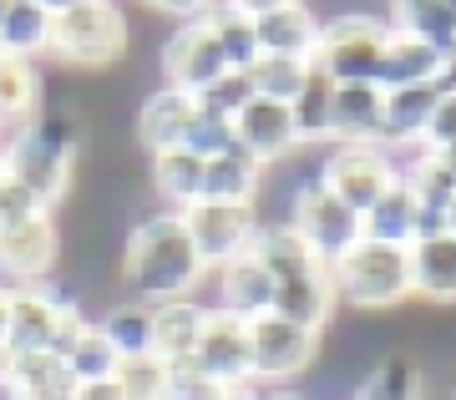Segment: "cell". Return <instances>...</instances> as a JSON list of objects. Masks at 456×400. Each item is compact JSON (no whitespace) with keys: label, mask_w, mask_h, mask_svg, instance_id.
Segmentation results:
<instances>
[{"label":"cell","mask_w":456,"mask_h":400,"mask_svg":"<svg viewBox=\"0 0 456 400\" xmlns=\"http://www.w3.org/2000/svg\"><path fill=\"white\" fill-rule=\"evenodd\" d=\"M117 279L127 284L132 299L142 305H167V299H193L198 284L208 279L203 258H198L183 213L152 208L127 224L122 258H117Z\"/></svg>","instance_id":"obj_1"},{"label":"cell","mask_w":456,"mask_h":400,"mask_svg":"<svg viewBox=\"0 0 456 400\" xmlns=\"http://www.w3.org/2000/svg\"><path fill=\"white\" fill-rule=\"evenodd\" d=\"M82 112L36 117L31 127L0 137V173L16 177L41 208H61L77 188V158H82Z\"/></svg>","instance_id":"obj_2"},{"label":"cell","mask_w":456,"mask_h":400,"mask_svg":"<svg viewBox=\"0 0 456 400\" xmlns=\"http://www.w3.org/2000/svg\"><path fill=\"white\" fill-rule=\"evenodd\" d=\"M335 305L355 314H395L411 299V249L360 239L340 264H330Z\"/></svg>","instance_id":"obj_3"},{"label":"cell","mask_w":456,"mask_h":400,"mask_svg":"<svg viewBox=\"0 0 456 400\" xmlns=\"http://www.w3.org/2000/svg\"><path fill=\"white\" fill-rule=\"evenodd\" d=\"M127 56V16L117 0H82L51 20V61L77 71V77H97L112 71Z\"/></svg>","instance_id":"obj_4"},{"label":"cell","mask_w":456,"mask_h":400,"mask_svg":"<svg viewBox=\"0 0 456 400\" xmlns=\"http://www.w3.org/2000/svg\"><path fill=\"white\" fill-rule=\"evenodd\" d=\"M386 41H391L386 16H370V11H340V16L320 20L314 71H320L325 81H335V86L375 81L380 56H386Z\"/></svg>","instance_id":"obj_5"},{"label":"cell","mask_w":456,"mask_h":400,"mask_svg":"<svg viewBox=\"0 0 456 400\" xmlns=\"http://www.w3.org/2000/svg\"><path fill=\"white\" fill-rule=\"evenodd\" d=\"M314 177H320V188H330L350 213L365 218V213L395 188L401 162H395L391 147H380V143H345V147L335 143L325 158H320Z\"/></svg>","instance_id":"obj_6"},{"label":"cell","mask_w":456,"mask_h":400,"mask_svg":"<svg viewBox=\"0 0 456 400\" xmlns=\"http://www.w3.org/2000/svg\"><path fill=\"white\" fill-rule=\"evenodd\" d=\"M284 224L310 243V254L320 258L325 269L330 264H340V258L365 239L360 213H350L330 188H320V177H305V183L289 192V218H284Z\"/></svg>","instance_id":"obj_7"},{"label":"cell","mask_w":456,"mask_h":400,"mask_svg":"<svg viewBox=\"0 0 456 400\" xmlns=\"http://www.w3.org/2000/svg\"><path fill=\"white\" fill-rule=\"evenodd\" d=\"M248 355H254V385H289L320 365L325 335L269 309L259 320H248Z\"/></svg>","instance_id":"obj_8"},{"label":"cell","mask_w":456,"mask_h":400,"mask_svg":"<svg viewBox=\"0 0 456 400\" xmlns=\"http://www.w3.org/2000/svg\"><path fill=\"white\" fill-rule=\"evenodd\" d=\"M183 224H188V239H193L198 258H203V269L218 273L224 264L248 254V243L259 233V203H193V208H183Z\"/></svg>","instance_id":"obj_9"},{"label":"cell","mask_w":456,"mask_h":400,"mask_svg":"<svg viewBox=\"0 0 456 400\" xmlns=\"http://www.w3.org/2000/svg\"><path fill=\"white\" fill-rule=\"evenodd\" d=\"M56 264H61L56 213H31L20 224H0V279H5V289L51 284Z\"/></svg>","instance_id":"obj_10"},{"label":"cell","mask_w":456,"mask_h":400,"mask_svg":"<svg viewBox=\"0 0 456 400\" xmlns=\"http://www.w3.org/2000/svg\"><path fill=\"white\" fill-rule=\"evenodd\" d=\"M66 305H71V294H61V289H51V284L5 289V355L51 350ZM5 355H0V360H5Z\"/></svg>","instance_id":"obj_11"},{"label":"cell","mask_w":456,"mask_h":400,"mask_svg":"<svg viewBox=\"0 0 456 400\" xmlns=\"http://www.w3.org/2000/svg\"><path fill=\"white\" fill-rule=\"evenodd\" d=\"M188 365L198 375L218 380L224 390H239V385H254V355H248V320H233L224 309L208 305V324L198 335V350Z\"/></svg>","instance_id":"obj_12"},{"label":"cell","mask_w":456,"mask_h":400,"mask_svg":"<svg viewBox=\"0 0 456 400\" xmlns=\"http://www.w3.org/2000/svg\"><path fill=\"white\" fill-rule=\"evenodd\" d=\"M158 66H163L167 86L188 92L193 102L228 71V66H224V51H218V41H213V31H208V20H183L178 31L163 41V56H158Z\"/></svg>","instance_id":"obj_13"},{"label":"cell","mask_w":456,"mask_h":400,"mask_svg":"<svg viewBox=\"0 0 456 400\" xmlns=\"http://www.w3.org/2000/svg\"><path fill=\"white\" fill-rule=\"evenodd\" d=\"M233 143L244 147L248 158H259L269 173L284 167L294 152H305L299 132H294V112L284 102H269V96H254L244 112L233 117Z\"/></svg>","instance_id":"obj_14"},{"label":"cell","mask_w":456,"mask_h":400,"mask_svg":"<svg viewBox=\"0 0 456 400\" xmlns=\"http://www.w3.org/2000/svg\"><path fill=\"white\" fill-rule=\"evenodd\" d=\"M198 117V102L178 86H152V92L137 102V147H142L147 158H158V152H173V147L188 143V127H193Z\"/></svg>","instance_id":"obj_15"},{"label":"cell","mask_w":456,"mask_h":400,"mask_svg":"<svg viewBox=\"0 0 456 400\" xmlns=\"http://www.w3.org/2000/svg\"><path fill=\"white\" fill-rule=\"evenodd\" d=\"M248 254L264 264V273L274 279V289L284 284H299V279H314V273H325V264L310 254V243L299 239L284 218H264L254 243H248Z\"/></svg>","instance_id":"obj_16"},{"label":"cell","mask_w":456,"mask_h":400,"mask_svg":"<svg viewBox=\"0 0 456 400\" xmlns=\"http://www.w3.org/2000/svg\"><path fill=\"white\" fill-rule=\"evenodd\" d=\"M330 143H380L386 147V92L375 81L335 86L330 102Z\"/></svg>","instance_id":"obj_17"},{"label":"cell","mask_w":456,"mask_h":400,"mask_svg":"<svg viewBox=\"0 0 456 400\" xmlns=\"http://www.w3.org/2000/svg\"><path fill=\"white\" fill-rule=\"evenodd\" d=\"M213 279V309H224V314H233V320H259V314H269L274 309V279L264 273V264L254 254L233 258V264H224L218 273H208Z\"/></svg>","instance_id":"obj_18"},{"label":"cell","mask_w":456,"mask_h":400,"mask_svg":"<svg viewBox=\"0 0 456 400\" xmlns=\"http://www.w3.org/2000/svg\"><path fill=\"white\" fill-rule=\"evenodd\" d=\"M208 324V305L203 299H167V305H152V355L167 360V365H188L198 350V335Z\"/></svg>","instance_id":"obj_19"},{"label":"cell","mask_w":456,"mask_h":400,"mask_svg":"<svg viewBox=\"0 0 456 400\" xmlns=\"http://www.w3.org/2000/svg\"><path fill=\"white\" fill-rule=\"evenodd\" d=\"M411 299H426L436 309L456 305V239H416L411 243Z\"/></svg>","instance_id":"obj_20"},{"label":"cell","mask_w":456,"mask_h":400,"mask_svg":"<svg viewBox=\"0 0 456 400\" xmlns=\"http://www.w3.org/2000/svg\"><path fill=\"white\" fill-rule=\"evenodd\" d=\"M254 41L259 56H294V61H314V41H320V16H314L305 0H294L284 11L254 20Z\"/></svg>","instance_id":"obj_21"},{"label":"cell","mask_w":456,"mask_h":400,"mask_svg":"<svg viewBox=\"0 0 456 400\" xmlns=\"http://www.w3.org/2000/svg\"><path fill=\"white\" fill-rule=\"evenodd\" d=\"M446 66V51H436L421 36H401L391 31L386 41V56H380V71H375V86L380 92H395V86H426V81L441 77Z\"/></svg>","instance_id":"obj_22"},{"label":"cell","mask_w":456,"mask_h":400,"mask_svg":"<svg viewBox=\"0 0 456 400\" xmlns=\"http://www.w3.org/2000/svg\"><path fill=\"white\" fill-rule=\"evenodd\" d=\"M264 177H269V167H264L259 158H248L244 147L233 143V147H224L218 158H208L203 198H208V203H259Z\"/></svg>","instance_id":"obj_23"},{"label":"cell","mask_w":456,"mask_h":400,"mask_svg":"<svg viewBox=\"0 0 456 400\" xmlns=\"http://www.w3.org/2000/svg\"><path fill=\"white\" fill-rule=\"evenodd\" d=\"M203 173H208V162L198 158V152H188V147L147 158V188L158 192L173 213L203 203Z\"/></svg>","instance_id":"obj_24"},{"label":"cell","mask_w":456,"mask_h":400,"mask_svg":"<svg viewBox=\"0 0 456 400\" xmlns=\"http://www.w3.org/2000/svg\"><path fill=\"white\" fill-rule=\"evenodd\" d=\"M441 102V86L426 81V86H395L386 92V147L391 152H406V147H421L426 127H431V112Z\"/></svg>","instance_id":"obj_25"},{"label":"cell","mask_w":456,"mask_h":400,"mask_svg":"<svg viewBox=\"0 0 456 400\" xmlns=\"http://www.w3.org/2000/svg\"><path fill=\"white\" fill-rule=\"evenodd\" d=\"M386 26L401 36H421L436 51L456 56V11L446 0H386Z\"/></svg>","instance_id":"obj_26"},{"label":"cell","mask_w":456,"mask_h":400,"mask_svg":"<svg viewBox=\"0 0 456 400\" xmlns=\"http://www.w3.org/2000/svg\"><path fill=\"white\" fill-rule=\"evenodd\" d=\"M51 11L41 0H11L0 16V56H20V61H41L51 56Z\"/></svg>","instance_id":"obj_27"},{"label":"cell","mask_w":456,"mask_h":400,"mask_svg":"<svg viewBox=\"0 0 456 400\" xmlns=\"http://www.w3.org/2000/svg\"><path fill=\"white\" fill-rule=\"evenodd\" d=\"M41 117V71L36 61L0 56V132H20Z\"/></svg>","instance_id":"obj_28"},{"label":"cell","mask_w":456,"mask_h":400,"mask_svg":"<svg viewBox=\"0 0 456 400\" xmlns=\"http://www.w3.org/2000/svg\"><path fill=\"white\" fill-rule=\"evenodd\" d=\"M350 400H426L421 365L411 355H375V365L360 375V385L350 390Z\"/></svg>","instance_id":"obj_29"},{"label":"cell","mask_w":456,"mask_h":400,"mask_svg":"<svg viewBox=\"0 0 456 400\" xmlns=\"http://www.w3.org/2000/svg\"><path fill=\"white\" fill-rule=\"evenodd\" d=\"M360 228L375 243H395V249H411L416 243V192H411L406 177H395V188L360 218Z\"/></svg>","instance_id":"obj_30"},{"label":"cell","mask_w":456,"mask_h":400,"mask_svg":"<svg viewBox=\"0 0 456 400\" xmlns=\"http://www.w3.org/2000/svg\"><path fill=\"white\" fill-rule=\"evenodd\" d=\"M97 330L112 339V350L127 360V355H152V305L142 299H117L97 314Z\"/></svg>","instance_id":"obj_31"},{"label":"cell","mask_w":456,"mask_h":400,"mask_svg":"<svg viewBox=\"0 0 456 400\" xmlns=\"http://www.w3.org/2000/svg\"><path fill=\"white\" fill-rule=\"evenodd\" d=\"M310 77H314V61H294V56H259V61L248 66L254 96H269V102H284V107L299 102Z\"/></svg>","instance_id":"obj_32"},{"label":"cell","mask_w":456,"mask_h":400,"mask_svg":"<svg viewBox=\"0 0 456 400\" xmlns=\"http://www.w3.org/2000/svg\"><path fill=\"white\" fill-rule=\"evenodd\" d=\"M117 360H122V355H117L112 339L97 330V320L86 324L82 335H77V345L66 350V370H71V380H77V385L112 380V375H117Z\"/></svg>","instance_id":"obj_33"},{"label":"cell","mask_w":456,"mask_h":400,"mask_svg":"<svg viewBox=\"0 0 456 400\" xmlns=\"http://www.w3.org/2000/svg\"><path fill=\"white\" fill-rule=\"evenodd\" d=\"M208 31L213 41H218V51H224V66L228 71H248V66L259 61V41H254V20L233 16L228 5H218L208 16Z\"/></svg>","instance_id":"obj_34"},{"label":"cell","mask_w":456,"mask_h":400,"mask_svg":"<svg viewBox=\"0 0 456 400\" xmlns=\"http://www.w3.org/2000/svg\"><path fill=\"white\" fill-rule=\"evenodd\" d=\"M330 102H335V81H325L320 71L310 77V86L299 92L294 102V132H299V147H314V143H330Z\"/></svg>","instance_id":"obj_35"},{"label":"cell","mask_w":456,"mask_h":400,"mask_svg":"<svg viewBox=\"0 0 456 400\" xmlns=\"http://www.w3.org/2000/svg\"><path fill=\"white\" fill-rule=\"evenodd\" d=\"M167 375L173 365L158 360V355H127V360H117V390L127 400H163L167 396Z\"/></svg>","instance_id":"obj_36"},{"label":"cell","mask_w":456,"mask_h":400,"mask_svg":"<svg viewBox=\"0 0 456 400\" xmlns=\"http://www.w3.org/2000/svg\"><path fill=\"white\" fill-rule=\"evenodd\" d=\"M248 102H254V81H248V71H224V77L213 81L208 92L198 96V107H203V112L228 117V122L244 112Z\"/></svg>","instance_id":"obj_37"},{"label":"cell","mask_w":456,"mask_h":400,"mask_svg":"<svg viewBox=\"0 0 456 400\" xmlns=\"http://www.w3.org/2000/svg\"><path fill=\"white\" fill-rule=\"evenodd\" d=\"M188 152H198V158L208 162V158H218L224 147H233V122L228 117H213V112H203L198 107V117H193V127H188Z\"/></svg>","instance_id":"obj_38"},{"label":"cell","mask_w":456,"mask_h":400,"mask_svg":"<svg viewBox=\"0 0 456 400\" xmlns=\"http://www.w3.org/2000/svg\"><path fill=\"white\" fill-rule=\"evenodd\" d=\"M228 390L218 380H208V375H198L193 365H173V375H167V396L163 400H224Z\"/></svg>","instance_id":"obj_39"},{"label":"cell","mask_w":456,"mask_h":400,"mask_svg":"<svg viewBox=\"0 0 456 400\" xmlns=\"http://www.w3.org/2000/svg\"><path fill=\"white\" fill-rule=\"evenodd\" d=\"M31 213H51V208H41L16 177L0 173V224H20V218H31Z\"/></svg>","instance_id":"obj_40"},{"label":"cell","mask_w":456,"mask_h":400,"mask_svg":"<svg viewBox=\"0 0 456 400\" xmlns=\"http://www.w3.org/2000/svg\"><path fill=\"white\" fill-rule=\"evenodd\" d=\"M421 147H456V92H441L436 112H431V127H426Z\"/></svg>","instance_id":"obj_41"},{"label":"cell","mask_w":456,"mask_h":400,"mask_svg":"<svg viewBox=\"0 0 456 400\" xmlns=\"http://www.w3.org/2000/svg\"><path fill=\"white\" fill-rule=\"evenodd\" d=\"M142 5H152V11H163V16H173L183 26V20H208L224 0H142Z\"/></svg>","instance_id":"obj_42"},{"label":"cell","mask_w":456,"mask_h":400,"mask_svg":"<svg viewBox=\"0 0 456 400\" xmlns=\"http://www.w3.org/2000/svg\"><path fill=\"white\" fill-rule=\"evenodd\" d=\"M233 16H244V20H259L269 16V11H284V5H294V0H224Z\"/></svg>","instance_id":"obj_43"},{"label":"cell","mask_w":456,"mask_h":400,"mask_svg":"<svg viewBox=\"0 0 456 400\" xmlns=\"http://www.w3.org/2000/svg\"><path fill=\"white\" fill-rule=\"evenodd\" d=\"M77 400H127L117 390V380H97V385H77Z\"/></svg>","instance_id":"obj_44"},{"label":"cell","mask_w":456,"mask_h":400,"mask_svg":"<svg viewBox=\"0 0 456 400\" xmlns=\"http://www.w3.org/2000/svg\"><path fill=\"white\" fill-rule=\"evenodd\" d=\"M431 158L441 162V173L452 177V188H456V147H431Z\"/></svg>","instance_id":"obj_45"},{"label":"cell","mask_w":456,"mask_h":400,"mask_svg":"<svg viewBox=\"0 0 456 400\" xmlns=\"http://www.w3.org/2000/svg\"><path fill=\"white\" fill-rule=\"evenodd\" d=\"M259 400H310V396H299V390H289V385H264Z\"/></svg>","instance_id":"obj_46"},{"label":"cell","mask_w":456,"mask_h":400,"mask_svg":"<svg viewBox=\"0 0 456 400\" xmlns=\"http://www.w3.org/2000/svg\"><path fill=\"white\" fill-rule=\"evenodd\" d=\"M264 396V385H239V390H228L224 400H259Z\"/></svg>","instance_id":"obj_47"},{"label":"cell","mask_w":456,"mask_h":400,"mask_svg":"<svg viewBox=\"0 0 456 400\" xmlns=\"http://www.w3.org/2000/svg\"><path fill=\"white\" fill-rule=\"evenodd\" d=\"M41 5H46L51 16H61V11H71V5H82V0H41Z\"/></svg>","instance_id":"obj_48"},{"label":"cell","mask_w":456,"mask_h":400,"mask_svg":"<svg viewBox=\"0 0 456 400\" xmlns=\"http://www.w3.org/2000/svg\"><path fill=\"white\" fill-rule=\"evenodd\" d=\"M0 355H5V284H0Z\"/></svg>","instance_id":"obj_49"},{"label":"cell","mask_w":456,"mask_h":400,"mask_svg":"<svg viewBox=\"0 0 456 400\" xmlns=\"http://www.w3.org/2000/svg\"><path fill=\"white\" fill-rule=\"evenodd\" d=\"M31 400H77V390H51V396H31Z\"/></svg>","instance_id":"obj_50"},{"label":"cell","mask_w":456,"mask_h":400,"mask_svg":"<svg viewBox=\"0 0 456 400\" xmlns=\"http://www.w3.org/2000/svg\"><path fill=\"white\" fill-rule=\"evenodd\" d=\"M446 233L456 239V198H452V213H446Z\"/></svg>","instance_id":"obj_51"},{"label":"cell","mask_w":456,"mask_h":400,"mask_svg":"<svg viewBox=\"0 0 456 400\" xmlns=\"http://www.w3.org/2000/svg\"><path fill=\"white\" fill-rule=\"evenodd\" d=\"M452 400H456V375H452Z\"/></svg>","instance_id":"obj_52"},{"label":"cell","mask_w":456,"mask_h":400,"mask_svg":"<svg viewBox=\"0 0 456 400\" xmlns=\"http://www.w3.org/2000/svg\"><path fill=\"white\" fill-rule=\"evenodd\" d=\"M446 5H452V11H456V0H446Z\"/></svg>","instance_id":"obj_53"},{"label":"cell","mask_w":456,"mask_h":400,"mask_svg":"<svg viewBox=\"0 0 456 400\" xmlns=\"http://www.w3.org/2000/svg\"><path fill=\"white\" fill-rule=\"evenodd\" d=\"M0 137H5V132H0Z\"/></svg>","instance_id":"obj_54"}]
</instances>
